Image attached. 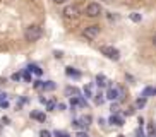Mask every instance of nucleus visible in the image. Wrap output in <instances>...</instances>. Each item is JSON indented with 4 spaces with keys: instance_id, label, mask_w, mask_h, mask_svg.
<instances>
[{
    "instance_id": "25",
    "label": "nucleus",
    "mask_w": 156,
    "mask_h": 137,
    "mask_svg": "<svg viewBox=\"0 0 156 137\" xmlns=\"http://www.w3.org/2000/svg\"><path fill=\"white\" fill-rule=\"evenodd\" d=\"M151 41H153V45H154V48H156V33H154V34H153Z\"/></svg>"
},
{
    "instance_id": "13",
    "label": "nucleus",
    "mask_w": 156,
    "mask_h": 137,
    "mask_svg": "<svg viewBox=\"0 0 156 137\" xmlns=\"http://www.w3.org/2000/svg\"><path fill=\"white\" fill-rule=\"evenodd\" d=\"M149 94H156V89H153V87H146V89H144V93H142V96H144V98H147Z\"/></svg>"
},
{
    "instance_id": "24",
    "label": "nucleus",
    "mask_w": 156,
    "mask_h": 137,
    "mask_svg": "<svg viewBox=\"0 0 156 137\" xmlns=\"http://www.w3.org/2000/svg\"><path fill=\"white\" fill-rule=\"evenodd\" d=\"M12 79H14V81H19V79H21V74H14V76H12Z\"/></svg>"
},
{
    "instance_id": "6",
    "label": "nucleus",
    "mask_w": 156,
    "mask_h": 137,
    "mask_svg": "<svg viewBox=\"0 0 156 137\" xmlns=\"http://www.w3.org/2000/svg\"><path fill=\"white\" fill-rule=\"evenodd\" d=\"M147 137H156V125L153 122L147 123Z\"/></svg>"
},
{
    "instance_id": "16",
    "label": "nucleus",
    "mask_w": 156,
    "mask_h": 137,
    "mask_svg": "<svg viewBox=\"0 0 156 137\" xmlns=\"http://www.w3.org/2000/svg\"><path fill=\"white\" fill-rule=\"evenodd\" d=\"M98 84H100V86H105V77H103V76H98Z\"/></svg>"
},
{
    "instance_id": "22",
    "label": "nucleus",
    "mask_w": 156,
    "mask_h": 137,
    "mask_svg": "<svg viewBox=\"0 0 156 137\" xmlns=\"http://www.w3.org/2000/svg\"><path fill=\"white\" fill-rule=\"evenodd\" d=\"M23 76H24V81H29V79H31V76H29V70H26Z\"/></svg>"
},
{
    "instance_id": "14",
    "label": "nucleus",
    "mask_w": 156,
    "mask_h": 137,
    "mask_svg": "<svg viewBox=\"0 0 156 137\" xmlns=\"http://www.w3.org/2000/svg\"><path fill=\"white\" fill-rule=\"evenodd\" d=\"M43 89H46V91H51V89H55V84H53L51 81H48V82H45Z\"/></svg>"
},
{
    "instance_id": "20",
    "label": "nucleus",
    "mask_w": 156,
    "mask_h": 137,
    "mask_svg": "<svg viewBox=\"0 0 156 137\" xmlns=\"http://www.w3.org/2000/svg\"><path fill=\"white\" fill-rule=\"evenodd\" d=\"M144 100H146V98H144V96H142L141 100H137V103H136V105H137L139 108H141V106H144Z\"/></svg>"
},
{
    "instance_id": "19",
    "label": "nucleus",
    "mask_w": 156,
    "mask_h": 137,
    "mask_svg": "<svg viewBox=\"0 0 156 137\" xmlns=\"http://www.w3.org/2000/svg\"><path fill=\"white\" fill-rule=\"evenodd\" d=\"M46 108L53 110V108H55V101H48V103H46Z\"/></svg>"
},
{
    "instance_id": "1",
    "label": "nucleus",
    "mask_w": 156,
    "mask_h": 137,
    "mask_svg": "<svg viewBox=\"0 0 156 137\" xmlns=\"http://www.w3.org/2000/svg\"><path fill=\"white\" fill-rule=\"evenodd\" d=\"M41 36H43V27L38 26V24H31V26H28L26 31H24V38H26V41H29V43L38 41Z\"/></svg>"
},
{
    "instance_id": "26",
    "label": "nucleus",
    "mask_w": 156,
    "mask_h": 137,
    "mask_svg": "<svg viewBox=\"0 0 156 137\" xmlns=\"http://www.w3.org/2000/svg\"><path fill=\"white\" fill-rule=\"evenodd\" d=\"M53 2H55V4H65L67 0H53Z\"/></svg>"
},
{
    "instance_id": "5",
    "label": "nucleus",
    "mask_w": 156,
    "mask_h": 137,
    "mask_svg": "<svg viewBox=\"0 0 156 137\" xmlns=\"http://www.w3.org/2000/svg\"><path fill=\"white\" fill-rule=\"evenodd\" d=\"M101 53L106 55L110 60H119L120 58V51L113 46H101Z\"/></svg>"
},
{
    "instance_id": "27",
    "label": "nucleus",
    "mask_w": 156,
    "mask_h": 137,
    "mask_svg": "<svg viewBox=\"0 0 156 137\" xmlns=\"http://www.w3.org/2000/svg\"><path fill=\"white\" fill-rule=\"evenodd\" d=\"M77 137H87V135H86V134H83V132H81V134H77Z\"/></svg>"
},
{
    "instance_id": "23",
    "label": "nucleus",
    "mask_w": 156,
    "mask_h": 137,
    "mask_svg": "<svg viewBox=\"0 0 156 137\" xmlns=\"http://www.w3.org/2000/svg\"><path fill=\"white\" fill-rule=\"evenodd\" d=\"M55 135H57V137H69L67 134H64V132H58V130L55 132Z\"/></svg>"
},
{
    "instance_id": "12",
    "label": "nucleus",
    "mask_w": 156,
    "mask_h": 137,
    "mask_svg": "<svg viewBox=\"0 0 156 137\" xmlns=\"http://www.w3.org/2000/svg\"><path fill=\"white\" fill-rule=\"evenodd\" d=\"M129 17H130V21H132V23H139V21H141V14H137V12H132L130 14V16H129Z\"/></svg>"
},
{
    "instance_id": "8",
    "label": "nucleus",
    "mask_w": 156,
    "mask_h": 137,
    "mask_svg": "<svg viewBox=\"0 0 156 137\" xmlns=\"http://www.w3.org/2000/svg\"><path fill=\"white\" fill-rule=\"evenodd\" d=\"M65 94H67V96H77L79 94V89H77V87H65Z\"/></svg>"
},
{
    "instance_id": "18",
    "label": "nucleus",
    "mask_w": 156,
    "mask_h": 137,
    "mask_svg": "<svg viewBox=\"0 0 156 137\" xmlns=\"http://www.w3.org/2000/svg\"><path fill=\"white\" fill-rule=\"evenodd\" d=\"M40 137H51V134L48 132V130H41V132H40Z\"/></svg>"
},
{
    "instance_id": "2",
    "label": "nucleus",
    "mask_w": 156,
    "mask_h": 137,
    "mask_svg": "<svg viewBox=\"0 0 156 137\" xmlns=\"http://www.w3.org/2000/svg\"><path fill=\"white\" fill-rule=\"evenodd\" d=\"M64 17L67 19H77L79 16H81V7H79L77 4H69V5H65V9H64Z\"/></svg>"
},
{
    "instance_id": "10",
    "label": "nucleus",
    "mask_w": 156,
    "mask_h": 137,
    "mask_svg": "<svg viewBox=\"0 0 156 137\" xmlns=\"http://www.w3.org/2000/svg\"><path fill=\"white\" fill-rule=\"evenodd\" d=\"M31 118H36L40 122H45V113H40V111H33L31 113Z\"/></svg>"
},
{
    "instance_id": "4",
    "label": "nucleus",
    "mask_w": 156,
    "mask_h": 137,
    "mask_svg": "<svg viewBox=\"0 0 156 137\" xmlns=\"http://www.w3.org/2000/svg\"><path fill=\"white\" fill-rule=\"evenodd\" d=\"M86 16H87V17H98V16H101V5L96 4V2L87 4V7H86Z\"/></svg>"
},
{
    "instance_id": "3",
    "label": "nucleus",
    "mask_w": 156,
    "mask_h": 137,
    "mask_svg": "<svg viewBox=\"0 0 156 137\" xmlns=\"http://www.w3.org/2000/svg\"><path fill=\"white\" fill-rule=\"evenodd\" d=\"M100 34V26L98 24H93V26H86L83 29V36L86 40H94V38Z\"/></svg>"
},
{
    "instance_id": "17",
    "label": "nucleus",
    "mask_w": 156,
    "mask_h": 137,
    "mask_svg": "<svg viewBox=\"0 0 156 137\" xmlns=\"http://www.w3.org/2000/svg\"><path fill=\"white\" fill-rule=\"evenodd\" d=\"M43 86H45V82H41V81L34 82V89H40V87H43Z\"/></svg>"
},
{
    "instance_id": "21",
    "label": "nucleus",
    "mask_w": 156,
    "mask_h": 137,
    "mask_svg": "<svg viewBox=\"0 0 156 137\" xmlns=\"http://www.w3.org/2000/svg\"><path fill=\"white\" fill-rule=\"evenodd\" d=\"M84 93H86V96L89 98V96H91V87H89V86H87V87H84Z\"/></svg>"
},
{
    "instance_id": "15",
    "label": "nucleus",
    "mask_w": 156,
    "mask_h": 137,
    "mask_svg": "<svg viewBox=\"0 0 156 137\" xmlns=\"http://www.w3.org/2000/svg\"><path fill=\"white\" fill-rule=\"evenodd\" d=\"M65 72L69 74V76H74V77H79V76H81V74H79L77 70H74L72 67H69V68H67V70H65Z\"/></svg>"
},
{
    "instance_id": "28",
    "label": "nucleus",
    "mask_w": 156,
    "mask_h": 137,
    "mask_svg": "<svg viewBox=\"0 0 156 137\" xmlns=\"http://www.w3.org/2000/svg\"><path fill=\"white\" fill-rule=\"evenodd\" d=\"M103 2H106V4H112V2H115V0H103Z\"/></svg>"
},
{
    "instance_id": "9",
    "label": "nucleus",
    "mask_w": 156,
    "mask_h": 137,
    "mask_svg": "<svg viewBox=\"0 0 156 137\" xmlns=\"http://www.w3.org/2000/svg\"><path fill=\"white\" fill-rule=\"evenodd\" d=\"M106 98L108 100H117L119 98V89H110V91L106 93Z\"/></svg>"
},
{
    "instance_id": "11",
    "label": "nucleus",
    "mask_w": 156,
    "mask_h": 137,
    "mask_svg": "<svg viewBox=\"0 0 156 137\" xmlns=\"http://www.w3.org/2000/svg\"><path fill=\"white\" fill-rule=\"evenodd\" d=\"M28 70H29V72H34L36 76H41V68L38 67V65H29Z\"/></svg>"
},
{
    "instance_id": "7",
    "label": "nucleus",
    "mask_w": 156,
    "mask_h": 137,
    "mask_svg": "<svg viewBox=\"0 0 156 137\" xmlns=\"http://www.w3.org/2000/svg\"><path fill=\"white\" fill-rule=\"evenodd\" d=\"M110 123H113V125H124V118L113 115V117H110Z\"/></svg>"
}]
</instances>
